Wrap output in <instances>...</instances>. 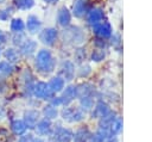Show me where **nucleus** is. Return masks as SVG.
Listing matches in <instances>:
<instances>
[{
	"mask_svg": "<svg viewBox=\"0 0 152 142\" xmlns=\"http://www.w3.org/2000/svg\"><path fill=\"white\" fill-rule=\"evenodd\" d=\"M61 73L63 74L64 79L70 80V79L72 78V74H74V66H72V63L69 62V61L64 62V63L62 64V70H61Z\"/></svg>",
	"mask_w": 152,
	"mask_h": 142,
	"instance_id": "nucleus-13",
	"label": "nucleus"
},
{
	"mask_svg": "<svg viewBox=\"0 0 152 142\" xmlns=\"http://www.w3.org/2000/svg\"><path fill=\"white\" fill-rule=\"evenodd\" d=\"M13 70V67L8 62H0V75H10Z\"/></svg>",
	"mask_w": 152,
	"mask_h": 142,
	"instance_id": "nucleus-21",
	"label": "nucleus"
},
{
	"mask_svg": "<svg viewBox=\"0 0 152 142\" xmlns=\"http://www.w3.org/2000/svg\"><path fill=\"white\" fill-rule=\"evenodd\" d=\"M53 58L50 54L49 50H40L37 55V60H36V66L38 68V70L48 73L51 72L53 69Z\"/></svg>",
	"mask_w": 152,
	"mask_h": 142,
	"instance_id": "nucleus-1",
	"label": "nucleus"
},
{
	"mask_svg": "<svg viewBox=\"0 0 152 142\" xmlns=\"http://www.w3.org/2000/svg\"><path fill=\"white\" fill-rule=\"evenodd\" d=\"M4 1H5V0H0V4H1V2H4Z\"/></svg>",
	"mask_w": 152,
	"mask_h": 142,
	"instance_id": "nucleus-33",
	"label": "nucleus"
},
{
	"mask_svg": "<svg viewBox=\"0 0 152 142\" xmlns=\"http://www.w3.org/2000/svg\"><path fill=\"white\" fill-rule=\"evenodd\" d=\"M37 131H38V134H40V135H46L49 131H50V129H51V123H50V121L49 119H42L37 125Z\"/></svg>",
	"mask_w": 152,
	"mask_h": 142,
	"instance_id": "nucleus-14",
	"label": "nucleus"
},
{
	"mask_svg": "<svg viewBox=\"0 0 152 142\" xmlns=\"http://www.w3.org/2000/svg\"><path fill=\"white\" fill-rule=\"evenodd\" d=\"M94 32L101 37H107L112 33V29H110V25L104 21V23H99L94 26Z\"/></svg>",
	"mask_w": 152,
	"mask_h": 142,
	"instance_id": "nucleus-7",
	"label": "nucleus"
},
{
	"mask_svg": "<svg viewBox=\"0 0 152 142\" xmlns=\"http://www.w3.org/2000/svg\"><path fill=\"white\" fill-rule=\"evenodd\" d=\"M53 135L57 142H69L72 138V132L69 129H64V128H57Z\"/></svg>",
	"mask_w": 152,
	"mask_h": 142,
	"instance_id": "nucleus-6",
	"label": "nucleus"
},
{
	"mask_svg": "<svg viewBox=\"0 0 152 142\" xmlns=\"http://www.w3.org/2000/svg\"><path fill=\"white\" fill-rule=\"evenodd\" d=\"M103 18V13L101 10H91L88 14V21L90 24H99Z\"/></svg>",
	"mask_w": 152,
	"mask_h": 142,
	"instance_id": "nucleus-11",
	"label": "nucleus"
},
{
	"mask_svg": "<svg viewBox=\"0 0 152 142\" xmlns=\"http://www.w3.org/2000/svg\"><path fill=\"white\" fill-rule=\"evenodd\" d=\"M5 56L10 62H17L18 61V54L14 49H7L5 51Z\"/></svg>",
	"mask_w": 152,
	"mask_h": 142,
	"instance_id": "nucleus-24",
	"label": "nucleus"
},
{
	"mask_svg": "<svg viewBox=\"0 0 152 142\" xmlns=\"http://www.w3.org/2000/svg\"><path fill=\"white\" fill-rule=\"evenodd\" d=\"M62 116H63L64 119L70 121V122H74V121H80V119H82L83 113H82L80 110H75V109L66 107V109L63 110Z\"/></svg>",
	"mask_w": 152,
	"mask_h": 142,
	"instance_id": "nucleus-4",
	"label": "nucleus"
},
{
	"mask_svg": "<svg viewBox=\"0 0 152 142\" xmlns=\"http://www.w3.org/2000/svg\"><path fill=\"white\" fill-rule=\"evenodd\" d=\"M12 130L15 135H21L25 132L26 130V125L24 123V121H20V119H15L12 122Z\"/></svg>",
	"mask_w": 152,
	"mask_h": 142,
	"instance_id": "nucleus-16",
	"label": "nucleus"
},
{
	"mask_svg": "<svg viewBox=\"0 0 152 142\" xmlns=\"http://www.w3.org/2000/svg\"><path fill=\"white\" fill-rule=\"evenodd\" d=\"M36 47H37L36 42H33V41H31V39H27L24 44H21L20 51H21V54H24V55H31V54L36 50Z\"/></svg>",
	"mask_w": 152,
	"mask_h": 142,
	"instance_id": "nucleus-12",
	"label": "nucleus"
},
{
	"mask_svg": "<svg viewBox=\"0 0 152 142\" xmlns=\"http://www.w3.org/2000/svg\"><path fill=\"white\" fill-rule=\"evenodd\" d=\"M89 137V132L87 129H81L78 130L76 134H75V137H74V142H87Z\"/></svg>",
	"mask_w": 152,
	"mask_h": 142,
	"instance_id": "nucleus-19",
	"label": "nucleus"
},
{
	"mask_svg": "<svg viewBox=\"0 0 152 142\" xmlns=\"http://www.w3.org/2000/svg\"><path fill=\"white\" fill-rule=\"evenodd\" d=\"M7 17H8V12L0 10V20H5V19H7Z\"/></svg>",
	"mask_w": 152,
	"mask_h": 142,
	"instance_id": "nucleus-29",
	"label": "nucleus"
},
{
	"mask_svg": "<svg viewBox=\"0 0 152 142\" xmlns=\"http://www.w3.org/2000/svg\"><path fill=\"white\" fill-rule=\"evenodd\" d=\"M70 19H71V17H70L69 11H68L65 7H62V8L58 11V14H57V20H58V23H59L62 26H65V25H68V24L70 23Z\"/></svg>",
	"mask_w": 152,
	"mask_h": 142,
	"instance_id": "nucleus-8",
	"label": "nucleus"
},
{
	"mask_svg": "<svg viewBox=\"0 0 152 142\" xmlns=\"http://www.w3.org/2000/svg\"><path fill=\"white\" fill-rule=\"evenodd\" d=\"M48 85H49L51 92H58V91H61V89L63 88V86H64V80H63L62 78H59V76H55V78H52V79L50 80V82H49Z\"/></svg>",
	"mask_w": 152,
	"mask_h": 142,
	"instance_id": "nucleus-10",
	"label": "nucleus"
},
{
	"mask_svg": "<svg viewBox=\"0 0 152 142\" xmlns=\"http://www.w3.org/2000/svg\"><path fill=\"white\" fill-rule=\"evenodd\" d=\"M44 115H45V117L49 118V119L55 118V117L57 116V110H56L53 106H51V105L45 106V107H44Z\"/></svg>",
	"mask_w": 152,
	"mask_h": 142,
	"instance_id": "nucleus-23",
	"label": "nucleus"
},
{
	"mask_svg": "<svg viewBox=\"0 0 152 142\" xmlns=\"http://www.w3.org/2000/svg\"><path fill=\"white\" fill-rule=\"evenodd\" d=\"M18 142H33L32 135H25V136H21V137L19 138Z\"/></svg>",
	"mask_w": 152,
	"mask_h": 142,
	"instance_id": "nucleus-28",
	"label": "nucleus"
},
{
	"mask_svg": "<svg viewBox=\"0 0 152 142\" xmlns=\"http://www.w3.org/2000/svg\"><path fill=\"white\" fill-rule=\"evenodd\" d=\"M11 29L14 31V32H20L24 30V23L21 19L17 18V19H13L12 23H11Z\"/></svg>",
	"mask_w": 152,
	"mask_h": 142,
	"instance_id": "nucleus-20",
	"label": "nucleus"
},
{
	"mask_svg": "<svg viewBox=\"0 0 152 142\" xmlns=\"http://www.w3.org/2000/svg\"><path fill=\"white\" fill-rule=\"evenodd\" d=\"M104 57V53L102 51V50H94L93 51V55H91V58L94 60V61H101L102 58Z\"/></svg>",
	"mask_w": 152,
	"mask_h": 142,
	"instance_id": "nucleus-27",
	"label": "nucleus"
},
{
	"mask_svg": "<svg viewBox=\"0 0 152 142\" xmlns=\"http://www.w3.org/2000/svg\"><path fill=\"white\" fill-rule=\"evenodd\" d=\"M86 11V6H84V1L83 0H77L74 4V14L76 17H81L84 14Z\"/></svg>",
	"mask_w": 152,
	"mask_h": 142,
	"instance_id": "nucleus-18",
	"label": "nucleus"
},
{
	"mask_svg": "<svg viewBox=\"0 0 152 142\" xmlns=\"http://www.w3.org/2000/svg\"><path fill=\"white\" fill-rule=\"evenodd\" d=\"M75 95H76V87L70 86V87L65 88V91H64L63 97L61 98V100H62V103H65V104H66V103L71 101V100L75 98Z\"/></svg>",
	"mask_w": 152,
	"mask_h": 142,
	"instance_id": "nucleus-15",
	"label": "nucleus"
},
{
	"mask_svg": "<svg viewBox=\"0 0 152 142\" xmlns=\"http://www.w3.org/2000/svg\"><path fill=\"white\" fill-rule=\"evenodd\" d=\"M33 2H34L33 0H17L15 5L20 10H27L33 6Z\"/></svg>",
	"mask_w": 152,
	"mask_h": 142,
	"instance_id": "nucleus-22",
	"label": "nucleus"
},
{
	"mask_svg": "<svg viewBox=\"0 0 152 142\" xmlns=\"http://www.w3.org/2000/svg\"><path fill=\"white\" fill-rule=\"evenodd\" d=\"M108 111H109V110H108V106H107L106 104L99 103V104L96 105V107H95L93 115H95L96 117H104L106 115H108Z\"/></svg>",
	"mask_w": 152,
	"mask_h": 142,
	"instance_id": "nucleus-17",
	"label": "nucleus"
},
{
	"mask_svg": "<svg viewBox=\"0 0 152 142\" xmlns=\"http://www.w3.org/2000/svg\"><path fill=\"white\" fill-rule=\"evenodd\" d=\"M46 2H49V4H53V2H56V1H58V0H45Z\"/></svg>",
	"mask_w": 152,
	"mask_h": 142,
	"instance_id": "nucleus-31",
	"label": "nucleus"
},
{
	"mask_svg": "<svg viewBox=\"0 0 152 142\" xmlns=\"http://www.w3.org/2000/svg\"><path fill=\"white\" fill-rule=\"evenodd\" d=\"M40 21H39V19L37 18V17H34V16H30L28 18H27V30L31 32V33H36V32H38L39 31V29H40Z\"/></svg>",
	"mask_w": 152,
	"mask_h": 142,
	"instance_id": "nucleus-9",
	"label": "nucleus"
},
{
	"mask_svg": "<svg viewBox=\"0 0 152 142\" xmlns=\"http://www.w3.org/2000/svg\"><path fill=\"white\" fill-rule=\"evenodd\" d=\"M39 38L44 44L51 45V44H53V42L57 38V31L55 29H45L40 32Z\"/></svg>",
	"mask_w": 152,
	"mask_h": 142,
	"instance_id": "nucleus-3",
	"label": "nucleus"
},
{
	"mask_svg": "<svg viewBox=\"0 0 152 142\" xmlns=\"http://www.w3.org/2000/svg\"><path fill=\"white\" fill-rule=\"evenodd\" d=\"M81 105L86 109H90L93 106V99L90 97H83L81 99Z\"/></svg>",
	"mask_w": 152,
	"mask_h": 142,
	"instance_id": "nucleus-26",
	"label": "nucleus"
},
{
	"mask_svg": "<svg viewBox=\"0 0 152 142\" xmlns=\"http://www.w3.org/2000/svg\"><path fill=\"white\" fill-rule=\"evenodd\" d=\"M0 142H11V136L8 130L1 128L0 129Z\"/></svg>",
	"mask_w": 152,
	"mask_h": 142,
	"instance_id": "nucleus-25",
	"label": "nucleus"
},
{
	"mask_svg": "<svg viewBox=\"0 0 152 142\" xmlns=\"http://www.w3.org/2000/svg\"><path fill=\"white\" fill-rule=\"evenodd\" d=\"M6 41V37H5V35H4V32L0 30V43H4Z\"/></svg>",
	"mask_w": 152,
	"mask_h": 142,
	"instance_id": "nucleus-30",
	"label": "nucleus"
},
{
	"mask_svg": "<svg viewBox=\"0 0 152 142\" xmlns=\"http://www.w3.org/2000/svg\"><path fill=\"white\" fill-rule=\"evenodd\" d=\"M34 142H44V141H43V140H36Z\"/></svg>",
	"mask_w": 152,
	"mask_h": 142,
	"instance_id": "nucleus-32",
	"label": "nucleus"
},
{
	"mask_svg": "<svg viewBox=\"0 0 152 142\" xmlns=\"http://www.w3.org/2000/svg\"><path fill=\"white\" fill-rule=\"evenodd\" d=\"M38 116L39 113L36 110H30L27 112H25L24 115V123L26 125V128H34L37 125V121H38Z\"/></svg>",
	"mask_w": 152,
	"mask_h": 142,
	"instance_id": "nucleus-5",
	"label": "nucleus"
},
{
	"mask_svg": "<svg viewBox=\"0 0 152 142\" xmlns=\"http://www.w3.org/2000/svg\"><path fill=\"white\" fill-rule=\"evenodd\" d=\"M32 91H33V94H34L36 97L43 98V99L50 98L51 94H52V92H51L49 85L45 84V82H37V84L33 86Z\"/></svg>",
	"mask_w": 152,
	"mask_h": 142,
	"instance_id": "nucleus-2",
	"label": "nucleus"
}]
</instances>
